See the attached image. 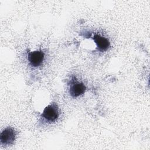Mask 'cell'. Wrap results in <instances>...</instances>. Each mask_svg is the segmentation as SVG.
<instances>
[{"mask_svg":"<svg viewBox=\"0 0 150 150\" xmlns=\"http://www.w3.org/2000/svg\"><path fill=\"white\" fill-rule=\"evenodd\" d=\"M16 132L15 130L11 127L5 128L1 133L0 141L2 145H9L13 143L15 140Z\"/></svg>","mask_w":150,"mask_h":150,"instance_id":"3","label":"cell"},{"mask_svg":"<svg viewBox=\"0 0 150 150\" xmlns=\"http://www.w3.org/2000/svg\"><path fill=\"white\" fill-rule=\"evenodd\" d=\"M59 115V108L56 103H52L47 105L40 115V117L46 122L56 121Z\"/></svg>","mask_w":150,"mask_h":150,"instance_id":"1","label":"cell"},{"mask_svg":"<svg viewBox=\"0 0 150 150\" xmlns=\"http://www.w3.org/2000/svg\"><path fill=\"white\" fill-rule=\"evenodd\" d=\"M86 89V87L84 83L77 81L75 77H73L69 87V94L72 97L76 98L83 94Z\"/></svg>","mask_w":150,"mask_h":150,"instance_id":"2","label":"cell"},{"mask_svg":"<svg viewBox=\"0 0 150 150\" xmlns=\"http://www.w3.org/2000/svg\"><path fill=\"white\" fill-rule=\"evenodd\" d=\"M45 54L42 50H35L28 53V60L29 64L34 67L40 66L44 60Z\"/></svg>","mask_w":150,"mask_h":150,"instance_id":"4","label":"cell"},{"mask_svg":"<svg viewBox=\"0 0 150 150\" xmlns=\"http://www.w3.org/2000/svg\"><path fill=\"white\" fill-rule=\"evenodd\" d=\"M93 38L99 51L102 52H105L110 47V42L106 38L96 34L94 35Z\"/></svg>","mask_w":150,"mask_h":150,"instance_id":"5","label":"cell"}]
</instances>
